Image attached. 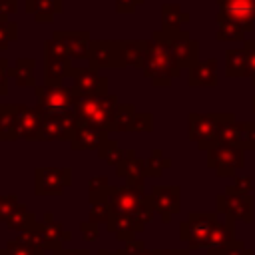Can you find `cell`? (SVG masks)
I'll list each match as a JSON object with an SVG mask.
<instances>
[{"label":"cell","mask_w":255,"mask_h":255,"mask_svg":"<svg viewBox=\"0 0 255 255\" xmlns=\"http://www.w3.org/2000/svg\"><path fill=\"white\" fill-rule=\"evenodd\" d=\"M98 255H124V253H122V251H114V253H112V251H106V249H100V251H98Z\"/></svg>","instance_id":"f907efd6"},{"label":"cell","mask_w":255,"mask_h":255,"mask_svg":"<svg viewBox=\"0 0 255 255\" xmlns=\"http://www.w3.org/2000/svg\"><path fill=\"white\" fill-rule=\"evenodd\" d=\"M44 76L46 84H62L64 78H70L74 72V62L70 58H44Z\"/></svg>","instance_id":"ffe728a7"},{"label":"cell","mask_w":255,"mask_h":255,"mask_svg":"<svg viewBox=\"0 0 255 255\" xmlns=\"http://www.w3.org/2000/svg\"><path fill=\"white\" fill-rule=\"evenodd\" d=\"M207 255H253L251 249H247V245L239 239H233L231 243L217 247V249H209Z\"/></svg>","instance_id":"1f68e13d"},{"label":"cell","mask_w":255,"mask_h":255,"mask_svg":"<svg viewBox=\"0 0 255 255\" xmlns=\"http://www.w3.org/2000/svg\"><path fill=\"white\" fill-rule=\"evenodd\" d=\"M74 86L72 94H96V92H108V78L100 76L98 70L86 66V68H74L72 76Z\"/></svg>","instance_id":"4fadbf2b"},{"label":"cell","mask_w":255,"mask_h":255,"mask_svg":"<svg viewBox=\"0 0 255 255\" xmlns=\"http://www.w3.org/2000/svg\"><path fill=\"white\" fill-rule=\"evenodd\" d=\"M72 185L70 167H38L36 169V195H60L64 187Z\"/></svg>","instance_id":"8992f818"},{"label":"cell","mask_w":255,"mask_h":255,"mask_svg":"<svg viewBox=\"0 0 255 255\" xmlns=\"http://www.w3.org/2000/svg\"><path fill=\"white\" fill-rule=\"evenodd\" d=\"M18 40V24L12 20H0V52L8 50V44Z\"/></svg>","instance_id":"d6a6232c"},{"label":"cell","mask_w":255,"mask_h":255,"mask_svg":"<svg viewBox=\"0 0 255 255\" xmlns=\"http://www.w3.org/2000/svg\"><path fill=\"white\" fill-rule=\"evenodd\" d=\"M36 110L42 118H60L68 110L74 108L72 104V88L64 84H42L36 86Z\"/></svg>","instance_id":"3957f363"},{"label":"cell","mask_w":255,"mask_h":255,"mask_svg":"<svg viewBox=\"0 0 255 255\" xmlns=\"http://www.w3.org/2000/svg\"><path fill=\"white\" fill-rule=\"evenodd\" d=\"M217 211L227 215L229 219H243L251 221L253 219V205L249 193H233L225 191L223 195L217 197Z\"/></svg>","instance_id":"52a82bcc"},{"label":"cell","mask_w":255,"mask_h":255,"mask_svg":"<svg viewBox=\"0 0 255 255\" xmlns=\"http://www.w3.org/2000/svg\"><path fill=\"white\" fill-rule=\"evenodd\" d=\"M241 139H245V141H247L245 145L255 147V124L241 126V137H239V141H241Z\"/></svg>","instance_id":"ee69618b"},{"label":"cell","mask_w":255,"mask_h":255,"mask_svg":"<svg viewBox=\"0 0 255 255\" xmlns=\"http://www.w3.org/2000/svg\"><path fill=\"white\" fill-rule=\"evenodd\" d=\"M88 64L94 70H110L116 68L120 70V58H118V44L116 40H92L90 42V54H88Z\"/></svg>","instance_id":"ba28073f"},{"label":"cell","mask_w":255,"mask_h":255,"mask_svg":"<svg viewBox=\"0 0 255 255\" xmlns=\"http://www.w3.org/2000/svg\"><path fill=\"white\" fill-rule=\"evenodd\" d=\"M137 112L133 104H118L114 118H112V129L110 131H129Z\"/></svg>","instance_id":"d4e9b609"},{"label":"cell","mask_w":255,"mask_h":255,"mask_svg":"<svg viewBox=\"0 0 255 255\" xmlns=\"http://www.w3.org/2000/svg\"><path fill=\"white\" fill-rule=\"evenodd\" d=\"M16 120H18V139L26 141H40V128H42V114L30 106L16 104Z\"/></svg>","instance_id":"7c38bea8"},{"label":"cell","mask_w":255,"mask_h":255,"mask_svg":"<svg viewBox=\"0 0 255 255\" xmlns=\"http://www.w3.org/2000/svg\"><path fill=\"white\" fill-rule=\"evenodd\" d=\"M10 70V62L6 58H0V74H8Z\"/></svg>","instance_id":"681fc988"},{"label":"cell","mask_w":255,"mask_h":255,"mask_svg":"<svg viewBox=\"0 0 255 255\" xmlns=\"http://www.w3.org/2000/svg\"><path fill=\"white\" fill-rule=\"evenodd\" d=\"M116 173L118 177H124L128 181L145 177V161L139 159L133 149H124V157L116 165Z\"/></svg>","instance_id":"d6986e66"},{"label":"cell","mask_w":255,"mask_h":255,"mask_svg":"<svg viewBox=\"0 0 255 255\" xmlns=\"http://www.w3.org/2000/svg\"><path fill=\"white\" fill-rule=\"evenodd\" d=\"M169 165H171V161H169V159H163L161 149H153L151 157L145 159V175H147V177H157V175H161V171H163L165 167H169Z\"/></svg>","instance_id":"f546056e"},{"label":"cell","mask_w":255,"mask_h":255,"mask_svg":"<svg viewBox=\"0 0 255 255\" xmlns=\"http://www.w3.org/2000/svg\"><path fill=\"white\" fill-rule=\"evenodd\" d=\"M151 129H153V116L151 114H137L131 128H129V131H147V133Z\"/></svg>","instance_id":"74e56055"},{"label":"cell","mask_w":255,"mask_h":255,"mask_svg":"<svg viewBox=\"0 0 255 255\" xmlns=\"http://www.w3.org/2000/svg\"><path fill=\"white\" fill-rule=\"evenodd\" d=\"M26 14L34 16L38 24L54 22V16L62 12V0H26Z\"/></svg>","instance_id":"ac0fdd59"},{"label":"cell","mask_w":255,"mask_h":255,"mask_svg":"<svg viewBox=\"0 0 255 255\" xmlns=\"http://www.w3.org/2000/svg\"><path fill=\"white\" fill-rule=\"evenodd\" d=\"M145 0H116V12L118 14H131L137 6H141Z\"/></svg>","instance_id":"60d3db41"},{"label":"cell","mask_w":255,"mask_h":255,"mask_svg":"<svg viewBox=\"0 0 255 255\" xmlns=\"http://www.w3.org/2000/svg\"><path fill=\"white\" fill-rule=\"evenodd\" d=\"M209 165L223 177V175H231L237 167H241V151L235 145L229 143H219L215 147H211L209 151Z\"/></svg>","instance_id":"30bf717a"},{"label":"cell","mask_w":255,"mask_h":255,"mask_svg":"<svg viewBox=\"0 0 255 255\" xmlns=\"http://www.w3.org/2000/svg\"><path fill=\"white\" fill-rule=\"evenodd\" d=\"M18 197L16 195H0V221H6L10 213L18 207Z\"/></svg>","instance_id":"8d00e7d4"},{"label":"cell","mask_w":255,"mask_h":255,"mask_svg":"<svg viewBox=\"0 0 255 255\" xmlns=\"http://www.w3.org/2000/svg\"><path fill=\"white\" fill-rule=\"evenodd\" d=\"M118 44V58L122 68L133 66L143 68L147 56V40H116Z\"/></svg>","instance_id":"2e32d148"},{"label":"cell","mask_w":255,"mask_h":255,"mask_svg":"<svg viewBox=\"0 0 255 255\" xmlns=\"http://www.w3.org/2000/svg\"><path fill=\"white\" fill-rule=\"evenodd\" d=\"M18 14V0H0V20H10Z\"/></svg>","instance_id":"ab89813d"},{"label":"cell","mask_w":255,"mask_h":255,"mask_svg":"<svg viewBox=\"0 0 255 255\" xmlns=\"http://www.w3.org/2000/svg\"><path fill=\"white\" fill-rule=\"evenodd\" d=\"M161 20H163L165 32H177L181 28V24L187 22V14H183L179 10V6H175V4H165L161 8Z\"/></svg>","instance_id":"83f0119b"},{"label":"cell","mask_w":255,"mask_h":255,"mask_svg":"<svg viewBox=\"0 0 255 255\" xmlns=\"http://www.w3.org/2000/svg\"><path fill=\"white\" fill-rule=\"evenodd\" d=\"M155 255H189L187 249H157Z\"/></svg>","instance_id":"7dc6e473"},{"label":"cell","mask_w":255,"mask_h":255,"mask_svg":"<svg viewBox=\"0 0 255 255\" xmlns=\"http://www.w3.org/2000/svg\"><path fill=\"white\" fill-rule=\"evenodd\" d=\"M251 189V179L249 177H239L235 179V185H229L227 191H233V193H247Z\"/></svg>","instance_id":"f6af8a7d"},{"label":"cell","mask_w":255,"mask_h":255,"mask_svg":"<svg viewBox=\"0 0 255 255\" xmlns=\"http://www.w3.org/2000/svg\"><path fill=\"white\" fill-rule=\"evenodd\" d=\"M225 116H197L191 114L189 116V139L197 141V145L201 149H211L215 145H219L217 135H219V128Z\"/></svg>","instance_id":"5b68a950"},{"label":"cell","mask_w":255,"mask_h":255,"mask_svg":"<svg viewBox=\"0 0 255 255\" xmlns=\"http://www.w3.org/2000/svg\"><path fill=\"white\" fill-rule=\"evenodd\" d=\"M40 229H42V233H44L46 243H48L50 249H58V247H62L64 241L70 239V233L64 231V227H62L58 221H54V219L42 221V223H40Z\"/></svg>","instance_id":"4316f807"},{"label":"cell","mask_w":255,"mask_h":255,"mask_svg":"<svg viewBox=\"0 0 255 255\" xmlns=\"http://www.w3.org/2000/svg\"><path fill=\"white\" fill-rule=\"evenodd\" d=\"M34 68H36V62L32 58H18L16 66L8 70V76L22 88H36L38 84L34 78Z\"/></svg>","instance_id":"603a6c76"},{"label":"cell","mask_w":255,"mask_h":255,"mask_svg":"<svg viewBox=\"0 0 255 255\" xmlns=\"http://www.w3.org/2000/svg\"><path fill=\"white\" fill-rule=\"evenodd\" d=\"M122 253H124V255H155V251H149L143 241H129V243L122 249Z\"/></svg>","instance_id":"f35d334b"},{"label":"cell","mask_w":255,"mask_h":255,"mask_svg":"<svg viewBox=\"0 0 255 255\" xmlns=\"http://www.w3.org/2000/svg\"><path fill=\"white\" fill-rule=\"evenodd\" d=\"M44 58H70V54H68V50H66V46L58 40V38H50V40H46V44H44Z\"/></svg>","instance_id":"d590c367"},{"label":"cell","mask_w":255,"mask_h":255,"mask_svg":"<svg viewBox=\"0 0 255 255\" xmlns=\"http://www.w3.org/2000/svg\"><path fill=\"white\" fill-rule=\"evenodd\" d=\"M0 141H4V133H2V128H0Z\"/></svg>","instance_id":"816d5d0a"},{"label":"cell","mask_w":255,"mask_h":255,"mask_svg":"<svg viewBox=\"0 0 255 255\" xmlns=\"http://www.w3.org/2000/svg\"><path fill=\"white\" fill-rule=\"evenodd\" d=\"M106 139H108L106 129H100V128H94L88 124H78L74 133H72L70 145L76 151L78 149H98Z\"/></svg>","instance_id":"e0dca14e"},{"label":"cell","mask_w":255,"mask_h":255,"mask_svg":"<svg viewBox=\"0 0 255 255\" xmlns=\"http://www.w3.org/2000/svg\"><path fill=\"white\" fill-rule=\"evenodd\" d=\"M141 70L153 82V86H169L171 80L179 76L181 66L171 46L159 36V32H155L153 38L147 40V56Z\"/></svg>","instance_id":"7a4b0ae2"},{"label":"cell","mask_w":255,"mask_h":255,"mask_svg":"<svg viewBox=\"0 0 255 255\" xmlns=\"http://www.w3.org/2000/svg\"><path fill=\"white\" fill-rule=\"evenodd\" d=\"M0 128L4 133V141L18 139V120H16V104L0 106Z\"/></svg>","instance_id":"cb8c5ba5"},{"label":"cell","mask_w":255,"mask_h":255,"mask_svg":"<svg viewBox=\"0 0 255 255\" xmlns=\"http://www.w3.org/2000/svg\"><path fill=\"white\" fill-rule=\"evenodd\" d=\"M245 72H247V64L243 60V54L229 50L227 52V76H241Z\"/></svg>","instance_id":"e575fe53"},{"label":"cell","mask_w":255,"mask_h":255,"mask_svg":"<svg viewBox=\"0 0 255 255\" xmlns=\"http://www.w3.org/2000/svg\"><path fill=\"white\" fill-rule=\"evenodd\" d=\"M219 22H235V24H251L255 18V0H219Z\"/></svg>","instance_id":"5bb4252c"},{"label":"cell","mask_w":255,"mask_h":255,"mask_svg":"<svg viewBox=\"0 0 255 255\" xmlns=\"http://www.w3.org/2000/svg\"><path fill=\"white\" fill-rule=\"evenodd\" d=\"M0 255H44V251L20 241H8L6 247L0 251Z\"/></svg>","instance_id":"836d02e7"},{"label":"cell","mask_w":255,"mask_h":255,"mask_svg":"<svg viewBox=\"0 0 255 255\" xmlns=\"http://www.w3.org/2000/svg\"><path fill=\"white\" fill-rule=\"evenodd\" d=\"M80 231H82V237H84L86 241H94V239L100 235V227H98V223H94V221H84V223L80 225Z\"/></svg>","instance_id":"b9f144b4"},{"label":"cell","mask_w":255,"mask_h":255,"mask_svg":"<svg viewBox=\"0 0 255 255\" xmlns=\"http://www.w3.org/2000/svg\"><path fill=\"white\" fill-rule=\"evenodd\" d=\"M54 255H90L88 249H64V247H58L54 249Z\"/></svg>","instance_id":"bcb514c9"},{"label":"cell","mask_w":255,"mask_h":255,"mask_svg":"<svg viewBox=\"0 0 255 255\" xmlns=\"http://www.w3.org/2000/svg\"><path fill=\"white\" fill-rule=\"evenodd\" d=\"M54 38H58L66 46L72 62L88 60L90 42H92V38H90L88 32H64V30H56L54 32Z\"/></svg>","instance_id":"9a60e30c"},{"label":"cell","mask_w":255,"mask_h":255,"mask_svg":"<svg viewBox=\"0 0 255 255\" xmlns=\"http://www.w3.org/2000/svg\"><path fill=\"white\" fill-rule=\"evenodd\" d=\"M108 229L114 231V235H116L118 241H126V243L133 241L135 233L139 231L137 225H135V221L129 215H122V213H112L110 215Z\"/></svg>","instance_id":"7402d4cb"},{"label":"cell","mask_w":255,"mask_h":255,"mask_svg":"<svg viewBox=\"0 0 255 255\" xmlns=\"http://www.w3.org/2000/svg\"><path fill=\"white\" fill-rule=\"evenodd\" d=\"M98 155H100L106 163H110V165H118L120 159L124 157V149H120V145H118L114 139L108 137V139L98 147Z\"/></svg>","instance_id":"f1b7e54d"},{"label":"cell","mask_w":255,"mask_h":255,"mask_svg":"<svg viewBox=\"0 0 255 255\" xmlns=\"http://www.w3.org/2000/svg\"><path fill=\"white\" fill-rule=\"evenodd\" d=\"M217 82V64L215 60L195 62L189 66V86H213Z\"/></svg>","instance_id":"44dd1931"},{"label":"cell","mask_w":255,"mask_h":255,"mask_svg":"<svg viewBox=\"0 0 255 255\" xmlns=\"http://www.w3.org/2000/svg\"><path fill=\"white\" fill-rule=\"evenodd\" d=\"M8 84H10V76L8 74H0V96L8 94Z\"/></svg>","instance_id":"c3c4849f"},{"label":"cell","mask_w":255,"mask_h":255,"mask_svg":"<svg viewBox=\"0 0 255 255\" xmlns=\"http://www.w3.org/2000/svg\"><path fill=\"white\" fill-rule=\"evenodd\" d=\"M110 215H112V209H110L108 201H104V199L90 201V221H94V223H108Z\"/></svg>","instance_id":"4dcf8cb0"},{"label":"cell","mask_w":255,"mask_h":255,"mask_svg":"<svg viewBox=\"0 0 255 255\" xmlns=\"http://www.w3.org/2000/svg\"><path fill=\"white\" fill-rule=\"evenodd\" d=\"M149 197H151L153 209L161 215L163 223H167L171 215L179 211V187L177 185H155Z\"/></svg>","instance_id":"8fae6325"},{"label":"cell","mask_w":255,"mask_h":255,"mask_svg":"<svg viewBox=\"0 0 255 255\" xmlns=\"http://www.w3.org/2000/svg\"><path fill=\"white\" fill-rule=\"evenodd\" d=\"M159 36L163 40H167V44L171 46V50H173L179 66H193L197 62V44L189 38L187 32H181V30H177V32H165V30H161Z\"/></svg>","instance_id":"9c48e42d"},{"label":"cell","mask_w":255,"mask_h":255,"mask_svg":"<svg viewBox=\"0 0 255 255\" xmlns=\"http://www.w3.org/2000/svg\"><path fill=\"white\" fill-rule=\"evenodd\" d=\"M217 223L215 213H189L187 221L179 225V237L189 245V249L209 247L213 227Z\"/></svg>","instance_id":"277c9868"},{"label":"cell","mask_w":255,"mask_h":255,"mask_svg":"<svg viewBox=\"0 0 255 255\" xmlns=\"http://www.w3.org/2000/svg\"><path fill=\"white\" fill-rule=\"evenodd\" d=\"M245 64H247V74L255 76V42L247 44L245 48Z\"/></svg>","instance_id":"7bdbcfd3"},{"label":"cell","mask_w":255,"mask_h":255,"mask_svg":"<svg viewBox=\"0 0 255 255\" xmlns=\"http://www.w3.org/2000/svg\"><path fill=\"white\" fill-rule=\"evenodd\" d=\"M10 229H16V231H26V229H30V227H34L38 221H36V215L26 207V205H18L12 213H10V217L4 221Z\"/></svg>","instance_id":"484cf974"},{"label":"cell","mask_w":255,"mask_h":255,"mask_svg":"<svg viewBox=\"0 0 255 255\" xmlns=\"http://www.w3.org/2000/svg\"><path fill=\"white\" fill-rule=\"evenodd\" d=\"M72 104L78 112V124H88L106 131L112 129V118L118 108V96L110 92L72 94Z\"/></svg>","instance_id":"6da1fadb"}]
</instances>
